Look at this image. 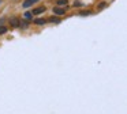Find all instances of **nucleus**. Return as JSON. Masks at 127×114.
Wrapping results in <instances>:
<instances>
[{
    "mask_svg": "<svg viewBox=\"0 0 127 114\" xmlns=\"http://www.w3.org/2000/svg\"><path fill=\"white\" fill-rule=\"evenodd\" d=\"M53 14L55 15H64L66 14V10H63V8H60V7H53Z\"/></svg>",
    "mask_w": 127,
    "mask_h": 114,
    "instance_id": "nucleus-1",
    "label": "nucleus"
},
{
    "mask_svg": "<svg viewBox=\"0 0 127 114\" xmlns=\"http://www.w3.org/2000/svg\"><path fill=\"white\" fill-rule=\"evenodd\" d=\"M42 12H45V7H38V8H34L32 11V15H40Z\"/></svg>",
    "mask_w": 127,
    "mask_h": 114,
    "instance_id": "nucleus-2",
    "label": "nucleus"
},
{
    "mask_svg": "<svg viewBox=\"0 0 127 114\" xmlns=\"http://www.w3.org/2000/svg\"><path fill=\"white\" fill-rule=\"evenodd\" d=\"M37 1H38V0H26V1L23 3L22 5H23L25 8H28V7H30L32 4H34V3H37Z\"/></svg>",
    "mask_w": 127,
    "mask_h": 114,
    "instance_id": "nucleus-3",
    "label": "nucleus"
},
{
    "mask_svg": "<svg viewBox=\"0 0 127 114\" xmlns=\"http://www.w3.org/2000/svg\"><path fill=\"white\" fill-rule=\"evenodd\" d=\"M47 23V20H45V19H36V20H34V24H45Z\"/></svg>",
    "mask_w": 127,
    "mask_h": 114,
    "instance_id": "nucleus-4",
    "label": "nucleus"
},
{
    "mask_svg": "<svg viewBox=\"0 0 127 114\" xmlns=\"http://www.w3.org/2000/svg\"><path fill=\"white\" fill-rule=\"evenodd\" d=\"M11 26H12V27H17V26H18V19H17V18H12V19H11Z\"/></svg>",
    "mask_w": 127,
    "mask_h": 114,
    "instance_id": "nucleus-5",
    "label": "nucleus"
},
{
    "mask_svg": "<svg viewBox=\"0 0 127 114\" xmlns=\"http://www.w3.org/2000/svg\"><path fill=\"white\" fill-rule=\"evenodd\" d=\"M49 22H53V23H59L60 20H59L56 16H51V18H49Z\"/></svg>",
    "mask_w": 127,
    "mask_h": 114,
    "instance_id": "nucleus-6",
    "label": "nucleus"
},
{
    "mask_svg": "<svg viewBox=\"0 0 127 114\" xmlns=\"http://www.w3.org/2000/svg\"><path fill=\"white\" fill-rule=\"evenodd\" d=\"M7 33V27L6 26H0V34H6Z\"/></svg>",
    "mask_w": 127,
    "mask_h": 114,
    "instance_id": "nucleus-7",
    "label": "nucleus"
},
{
    "mask_svg": "<svg viewBox=\"0 0 127 114\" xmlns=\"http://www.w3.org/2000/svg\"><path fill=\"white\" fill-rule=\"evenodd\" d=\"M23 16H25L26 20H29V19H32V16H33V15H32V12H25V15H23Z\"/></svg>",
    "mask_w": 127,
    "mask_h": 114,
    "instance_id": "nucleus-8",
    "label": "nucleus"
},
{
    "mask_svg": "<svg viewBox=\"0 0 127 114\" xmlns=\"http://www.w3.org/2000/svg\"><path fill=\"white\" fill-rule=\"evenodd\" d=\"M58 3H59V5H67V0H58Z\"/></svg>",
    "mask_w": 127,
    "mask_h": 114,
    "instance_id": "nucleus-9",
    "label": "nucleus"
},
{
    "mask_svg": "<svg viewBox=\"0 0 127 114\" xmlns=\"http://www.w3.org/2000/svg\"><path fill=\"white\" fill-rule=\"evenodd\" d=\"M104 7H107V3H100L97 8H98V10H101V8H104Z\"/></svg>",
    "mask_w": 127,
    "mask_h": 114,
    "instance_id": "nucleus-10",
    "label": "nucleus"
},
{
    "mask_svg": "<svg viewBox=\"0 0 127 114\" xmlns=\"http://www.w3.org/2000/svg\"><path fill=\"white\" fill-rule=\"evenodd\" d=\"M92 11H82V12H79V15H90Z\"/></svg>",
    "mask_w": 127,
    "mask_h": 114,
    "instance_id": "nucleus-11",
    "label": "nucleus"
},
{
    "mask_svg": "<svg viewBox=\"0 0 127 114\" xmlns=\"http://www.w3.org/2000/svg\"><path fill=\"white\" fill-rule=\"evenodd\" d=\"M21 26H22V27H28V22L22 20V22H21Z\"/></svg>",
    "mask_w": 127,
    "mask_h": 114,
    "instance_id": "nucleus-12",
    "label": "nucleus"
},
{
    "mask_svg": "<svg viewBox=\"0 0 127 114\" xmlns=\"http://www.w3.org/2000/svg\"><path fill=\"white\" fill-rule=\"evenodd\" d=\"M74 5H75V7H81V5H82V3H81V1H75Z\"/></svg>",
    "mask_w": 127,
    "mask_h": 114,
    "instance_id": "nucleus-13",
    "label": "nucleus"
}]
</instances>
